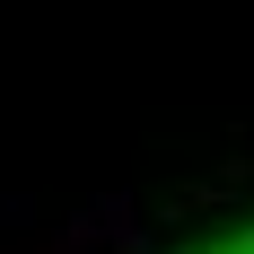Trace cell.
Segmentation results:
<instances>
[{
    "instance_id": "1",
    "label": "cell",
    "mask_w": 254,
    "mask_h": 254,
    "mask_svg": "<svg viewBox=\"0 0 254 254\" xmlns=\"http://www.w3.org/2000/svg\"><path fill=\"white\" fill-rule=\"evenodd\" d=\"M202 254H254V237H228V246H202Z\"/></svg>"
}]
</instances>
